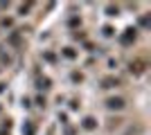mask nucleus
Segmentation results:
<instances>
[{"mask_svg":"<svg viewBox=\"0 0 151 135\" xmlns=\"http://www.w3.org/2000/svg\"><path fill=\"white\" fill-rule=\"evenodd\" d=\"M106 108H111V110H122L124 108V99L122 97H111L106 101Z\"/></svg>","mask_w":151,"mask_h":135,"instance_id":"nucleus-1","label":"nucleus"},{"mask_svg":"<svg viewBox=\"0 0 151 135\" xmlns=\"http://www.w3.org/2000/svg\"><path fill=\"white\" fill-rule=\"evenodd\" d=\"M133 39H135V29H133V27H129V29H126V34L122 36V43H131Z\"/></svg>","mask_w":151,"mask_h":135,"instance_id":"nucleus-2","label":"nucleus"},{"mask_svg":"<svg viewBox=\"0 0 151 135\" xmlns=\"http://www.w3.org/2000/svg\"><path fill=\"white\" fill-rule=\"evenodd\" d=\"M95 126H97V122H95L93 117H86V119H83V129L86 131H93Z\"/></svg>","mask_w":151,"mask_h":135,"instance_id":"nucleus-3","label":"nucleus"},{"mask_svg":"<svg viewBox=\"0 0 151 135\" xmlns=\"http://www.w3.org/2000/svg\"><path fill=\"white\" fill-rule=\"evenodd\" d=\"M113 86H120V79H104V88H113Z\"/></svg>","mask_w":151,"mask_h":135,"instance_id":"nucleus-4","label":"nucleus"},{"mask_svg":"<svg viewBox=\"0 0 151 135\" xmlns=\"http://www.w3.org/2000/svg\"><path fill=\"white\" fill-rule=\"evenodd\" d=\"M38 88H43V90H47V88H50V79H47V77H43V79H38Z\"/></svg>","mask_w":151,"mask_h":135,"instance_id":"nucleus-5","label":"nucleus"},{"mask_svg":"<svg viewBox=\"0 0 151 135\" xmlns=\"http://www.w3.org/2000/svg\"><path fill=\"white\" fill-rule=\"evenodd\" d=\"M63 56H65V59H75L77 54H75V50H72V47H65V50H63Z\"/></svg>","mask_w":151,"mask_h":135,"instance_id":"nucleus-6","label":"nucleus"},{"mask_svg":"<svg viewBox=\"0 0 151 135\" xmlns=\"http://www.w3.org/2000/svg\"><path fill=\"white\" fill-rule=\"evenodd\" d=\"M117 11H120L117 7H106V14H108V16H117Z\"/></svg>","mask_w":151,"mask_h":135,"instance_id":"nucleus-7","label":"nucleus"},{"mask_svg":"<svg viewBox=\"0 0 151 135\" xmlns=\"http://www.w3.org/2000/svg\"><path fill=\"white\" fill-rule=\"evenodd\" d=\"M18 11H20V16H25V14L29 11V5H23V7H20V9H18Z\"/></svg>","mask_w":151,"mask_h":135,"instance_id":"nucleus-8","label":"nucleus"},{"mask_svg":"<svg viewBox=\"0 0 151 135\" xmlns=\"http://www.w3.org/2000/svg\"><path fill=\"white\" fill-rule=\"evenodd\" d=\"M104 36H113V27H104Z\"/></svg>","mask_w":151,"mask_h":135,"instance_id":"nucleus-9","label":"nucleus"}]
</instances>
